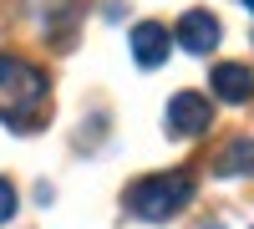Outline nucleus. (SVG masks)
Instances as JSON below:
<instances>
[{"label": "nucleus", "instance_id": "1", "mask_svg": "<svg viewBox=\"0 0 254 229\" xmlns=\"http://www.w3.org/2000/svg\"><path fill=\"white\" fill-rule=\"evenodd\" d=\"M46 107V76L20 56H0V117L15 133H36Z\"/></svg>", "mask_w": 254, "mask_h": 229}, {"label": "nucleus", "instance_id": "2", "mask_svg": "<svg viewBox=\"0 0 254 229\" xmlns=\"http://www.w3.org/2000/svg\"><path fill=\"white\" fill-rule=\"evenodd\" d=\"M193 173H183V168H173V173H153V178H142V183H132V194H127V209H132L142 224H168V219H178L188 204H193Z\"/></svg>", "mask_w": 254, "mask_h": 229}, {"label": "nucleus", "instance_id": "3", "mask_svg": "<svg viewBox=\"0 0 254 229\" xmlns=\"http://www.w3.org/2000/svg\"><path fill=\"white\" fill-rule=\"evenodd\" d=\"M214 128V102L198 97V92H178L173 102H168V133L178 138H198Z\"/></svg>", "mask_w": 254, "mask_h": 229}, {"label": "nucleus", "instance_id": "4", "mask_svg": "<svg viewBox=\"0 0 254 229\" xmlns=\"http://www.w3.org/2000/svg\"><path fill=\"white\" fill-rule=\"evenodd\" d=\"M173 41L183 51H193V56H203V51H214L219 46V20L208 15V10H188L183 20H178V31H173Z\"/></svg>", "mask_w": 254, "mask_h": 229}, {"label": "nucleus", "instance_id": "5", "mask_svg": "<svg viewBox=\"0 0 254 229\" xmlns=\"http://www.w3.org/2000/svg\"><path fill=\"white\" fill-rule=\"evenodd\" d=\"M127 46H132L137 67H163V61H168V26H163V20H142V26H132Z\"/></svg>", "mask_w": 254, "mask_h": 229}, {"label": "nucleus", "instance_id": "6", "mask_svg": "<svg viewBox=\"0 0 254 229\" xmlns=\"http://www.w3.org/2000/svg\"><path fill=\"white\" fill-rule=\"evenodd\" d=\"M208 87H214L219 102H249V97H254V72L239 67V61H224V67H214Z\"/></svg>", "mask_w": 254, "mask_h": 229}, {"label": "nucleus", "instance_id": "7", "mask_svg": "<svg viewBox=\"0 0 254 229\" xmlns=\"http://www.w3.org/2000/svg\"><path fill=\"white\" fill-rule=\"evenodd\" d=\"M219 178H244V173H254V138H234L229 148L219 153Z\"/></svg>", "mask_w": 254, "mask_h": 229}, {"label": "nucleus", "instance_id": "8", "mask_svg": "<svg viewBox=\"0 0 254 229\" xmlns=\"http://www.w3.org/2000/svg\"><path fill=\"white\" fill-rule=\"evenodd\" d=\"M10 219H15V189L0 178V224H10Z\"/></svg>", "mask_w": 254, "mask_h": 229}, {"label": "nucleus", "instance_id": "9", "mask_svg": "<svg viewBox=\"0 0 254 229\" xmlns=\"http://www.w3.org/2000/svg\"><path fill=\"white\" fill-rule=\"evenodd\" d=\"M244 10H254V0H244Z\"/></svg>", "mask_w": 254, "mask_h": 229}, {"label": "nucleus", "instance_id": "10", "mask_svg": "<svg viewBox=\"0 0 254 229\" xmlns=\"http://www.w3.org/2000/svg\"><path fill=\"white\" fill-rule=\"evenodd\" d=\"M208 229H224V224H208Z\"/></svg>", "mask_w": 254, "mask_h": 229}]
</instances>
